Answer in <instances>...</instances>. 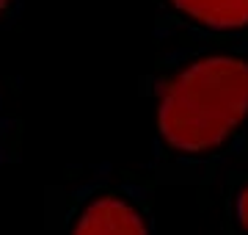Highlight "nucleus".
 <instances>
[{
    "instance_id": "f257e3e1",
    "label": "nucleus",
    "mask_w": 248,
    "mask_h": 235,
    "mask_svg": "<svg viewBox=\"0 0 248 235\" xmlns=\"http://www.w3.org/2000/svg\"><path fill=\"white\" fill-rule=\"evenodd\" d=\"M248 111V67L207 58L171 83L160 105V127L174 147L207 150L226 138Z\"/></svg>"
},
{
    "instance_id": "f03ea898",
    "label": "nucleus",
    "mask_w": 248,
    "mask_h": 235,
    "mask_svg": "<svg viewBox=\"0 0 248 235\" xmlns=\"http://www.w3.org/2000/svg\"><path fill=\"white\" fill-rule=\"evenodd\" d=\"M75 235H146L141 218L133 210L116 202V199H102L86 210Z\"/></svg>"
},
{
    "instance_id": "7ed1b4c3",
    "label": "nucleus",
    "mask_w": 248,
    "mask_h": 235,
    "mask_svg": "<svg viewBox=\"0 0 248 235\" xmlns=\"http://www.w3.org/2000/svg\"><path fill=\"white\" fill-rule=\"evenodd\" d=\"M190 17L210 22V25H246L248 22V0H174Z\"/></svg>"
},
{
    "instance_id": "20e7f679",
    "label": "nucleus",
    "mask_w": 248,
    "mask_h": 235,
    "mask_svg": "<svg viewBox=\"0 0 248 235\" xmlns=\"http://www.w3.org/2000/svg\"><path fill=\"white\" fill-rule=\"evenodd\" d=\"M240 218H243V224L248 227V191L243 194V199H240Z\"/></svg>"
},
{
    "instance_id": "39448f33",
    "label": "nucleus",
    "mask_w": 248,
    "mask_h": 235,
    "mask_svg": "<svg viewBox=\"0 0 248 235\" xmlns=\"http://www.w3.org/2000/svg\"><path fill=\"white\" fill-rule=\"evenodd\" d=\"M3 3H6V0H0V9H3Z\"/></svg>"
}]
</instances>
